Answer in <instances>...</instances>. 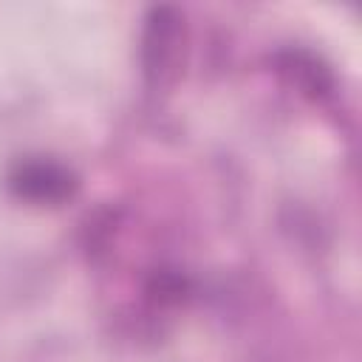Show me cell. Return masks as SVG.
<instances>
[{
    "instance_id": "obj_1",
    "label": "cell",
    "mask_w": 362,
    "mask_h": 362,
    "mask_svg": "<svg viewBox=\"0 0 362 362\" xmlns=\"http://www.w3.org/2000/svg\"><path fill=\"white\" fill-rule=\"evenodd\" d=\"M11 189L31 204H62L74 195L76 178L57 161H25L11 173Z\"/></svg>"
},
{
    "instance_id": "obj_2",
    "label": "cell",
    "mask_w": 362,
    "mask_h": 362,
    "mask_svg": "<svg viewBox=\"0 0 362 362\" xmlns=\"http://www.w3.org/2000/svg\"><path fill=\"white\" fill-rule=\"evenodd\" d=\"M175 14L170 8H156L147 20V34H144V68L147 74H161L173 54H175V40H178V25Z\"/></svg>"
}]
</instances>
